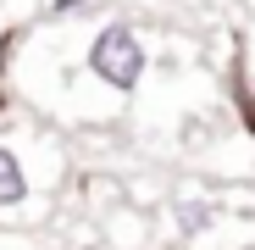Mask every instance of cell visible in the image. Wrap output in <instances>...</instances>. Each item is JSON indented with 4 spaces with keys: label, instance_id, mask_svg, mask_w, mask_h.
<instances>
[{
    "label": "cell",
    "instance_id": "obj_4",
    "mask_svg": "<svg viewBox=\"0 0 255 250\" xmlns=\"http://www.w3.org/2000/svg\"><path fill=\"white\" fill-rule=\"evenodd\" d=\"M89 0H56V11H83Z\"/></svg>",
    "mask_w": 255,
    "mask_h": 250
},
{
    "label": "cell",
    "instance_id": "obj_2",
    "mask_svg": "<svg viewBox=\"0 0 255 250\" xmlns=\"http://www.w3.org/2000/svg\"><path fill=\"white\" fill-rule=\"evenodd\" d=\"M22 200H28V167L11 145H0V212H11Z\"/></svg>",
    "mask_w": 255,
    "mask_h": 250
},
{
    "label": "cell",
    "instance_id": "obj_1",
    "mask_svg": "<svg viewBox=\"0 0 255 250\" xmlns=\"http://www.w3.org/2000/svg\"><path fill=\"white\" fill-rule=\"evenodd\" d=\"M144 67H150V56H144V45H139V33H133V28L106 22V28L95 33V45H89V72L106 83V89L133 95V89H139V78H144Z\"/></svg>",
    "mask_w": 255,
    "mask_h": 250
},
{
    "label": "cell",
    "instance_id": "obj_3",
    "mask_svg": "<svg viewBox=\"0 0 255 250\" xmlns=\"http://www.w3.org/2000/svg\"><path fill=\"white\" fill-rule=\"evenodd\" d=\"M211 223H217V206H211V200H178V234L183 239L205 234Z\"/></svg>",
    "mask_w": 255,
    "mask_h": 250
}]
</instances>
